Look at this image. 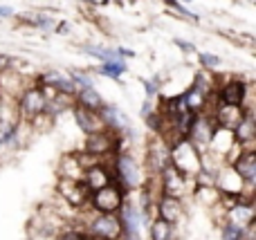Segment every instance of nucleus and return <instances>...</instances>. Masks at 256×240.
Masks as SVG:
<instances>
[{
  "label": "nucleus",
  "mask_w": 256,
  "mask_h": 240,
  "mask_svg": "<svg viewBox=\"0 0 256 240\" xmlns=\"http://www.w3.org/2000/svg\"><path fill=\"white\" fill-rule=\"evenodd\" d=\"M200 63L207 67H218L220 65V58L214 56V54H200Z\"/></svg>",
  "instance_id": "nucleus-25"
},
{
  "label": "nucleus",
  "mask_w": 256,
  "mask_h": 240,
  "mask_svg": "<svg viewBox=\"0 0 256 240\" xmlns=\"http://www.w3.org/2000/svg\"><path fill=\"white\" fill-rule=\"evenodd\" d=\"M112 148H115V135H112L110 128L99 130V133H90L88 139H86V153H90L94 157L106 155Z\"/></svg>",
  "instance_id": "nucleus-8"
},
{
  "label": "nucleus",
  "mask_w": 256,
  "mask_h": 240,
  "mask_svg": "<svg viewBox=\"0 0 256 240\" xmlns=\"http://www.w3.org/2000/svg\"><path fill=\"white\" fill-rule=\"evenodd\" d=\"M12 9H9V7H0V16H2V18H7V16H12Z\"/></svg>",
  "instance_id": "nucleus-28"
},
{
  "label": "nucleus",
  "mask_w": 256,
  "mask_h": 240,
  "mask_svg": "<svg viewBox=\"0 0 256 240\" xmlns=\"http://www.w3.org/2000/svg\"><path fill=\"white\" fill-rule=\"evenodd\" d=\"M216 182H218V187L227 193V196H240V191H243V187H245L243 178H240V175L234 171V166L222 169L220 173H218Z\"/></svg>",
  "instance_id": "nucleus-10"
},
{
  "label": "nucleus",
  "mask_w": 256,
  "mask_h": 240,
  "mask_svg": "<svg viewBox=\"0 0 256 240\" xmlns=\"http://www.w3.org/2000/svg\"><path fill=\"white\" fill-rule=\"evenodd\" d=\"M90 234L99 240H117L122 236V223L115 214H102L90 223Z\"/></svg>",
  "instance_id": "nucleus-6"
},
{
  "label": "nucleus",
  "mask_w": 256,
  "mask_h": 240,
  "mask_svg": "<svg viewBox=\"0 0 256 240\" xmlns=\"http://www.w3.org/2000/svg\"><path fill=\"white\" fill-rule=\"evenodd\" d=\"M158 85H160V81H158V79H153V81H146V94H148V97H153V94H155V90H158Z\"/></svg>",
  "instance_id": "nucleus-27"
},
{
  "label": "nucleus",
  "mask_w": 256,
  "mask_h": 240,
  "mask_svg": "<svg viewBox=\"0 0 256 240\" xmlns=\"http://www.w3.org/2000/svg\"><path fill=\"white\" fill-rule=\"evenodd\" d=\"M22 90H25V79H22L20 74L9 72V70L0 72V94H2V97L16 99V97H20Z\"/></svg>",
  "instance_id": "nucleus-9"
},
{
  "label": "nucleus",
  "mask_w": 256,
  "mask_h": 240,
  "mask_svg": "<svg viewBox=\"0 0 256 240\" xmlns=\"http://www.w3.org/2000/svg\"><path fill=\"white\" fill-rule=\"evenodd\" d=\"M124 207V205H122ZM122 234L126 236V240H140V214L132 205L124 207V216H122Z\"/></svg>",
  "instance_id": "nucleus-14"
},
{
  "label": "nucleus",
  "mask_w": 256,
  "mask_h": 240,
  "mask_svg": "<svg viewBox=\"0 0 256 240\" xmlns=\"http://www.w3.org/2000/svg\"><path fill=\"white\" fill-rule=\"evenodd\" d=\"M45 92L40 88H25L18 97V115H22L25 119H38L40 115H45Z\"/></svg>",
  "instance_id": "nucleus-2"
},
{
  "label": "nucleus",
  "mask_w": 256,
  "mask_h": 240,
  "mask_svg": "<svg viewBox=\"0 0 256 240\" xmlns=\"http://www.w3.org/2000/svg\"><path fill=\"white\" fill-rule=\"evenodd\" d=\"M72 112H74V119H76V126L84 130L86 135L90 133H99V130H106V121H104L102 112L99 110H92L88 106H81V103H74L72 106Z\"/></svg>",
  "instance_id": "nucleus-5"
},
{
  "label": "nucleus",
  "mask_w": 256,
  "mask_h": 240,
  "mask_svg": "<svg viewBox=\"0 0 256 240\" xmlns=\"http://www.w3.org/2000/svg\"><path fill=\"white\" fill-rule=\"evenodd\" d=\"M117 173H120V180L124 182V187H137L140 184V169H137L135 160L128 155H122L117 160Z\"/></svg>",
  "instance_id": "nucleus-12"
},
{
  "label": "nucleus",
  "mask_w": 256,
  "mask_h": 240,
  "mask_svg": "<svg viewBox=\"0 0 256 240\" xmlns=\"http://www.w3.org/2000/svg\"><path fill=\"white\" fill-rule=\"evenodd\" d=\"M74 97H76V101H79L81 106H88V108H92V110H102V108H104L102 94H99L92 85H90V88H81Z\"/></svg>",
  "instance_id": "nucleus-21"
},
{
  "label": "nucleus",
  "mask_w": 256,
  "mask_h": 240,
  "mask_svg": "<svg viewBox=\"0 0 256 240\" xmlns=\"http://www.w3.org/2000/svg\"><path fill=\"white\" fill-rule=\"evenodd\" d=\"M232 166H234V171L243 178L245 184H254V180H256V155H254V151H248V153H243V155H238Z\"/></svg>",
  "instance_id": "nucleus-11"
},
{
  "label": "nucleus",
  "mask_w": 256,
  "mask_h": 240,
  "mask_svg": "<svg viewBox=\"0 0 256 240\" xmlns=\"http://www.w3.org/2000/svg\"><path fill=\"white\" fill-rule=\"evenodd\" d=\"M168 164L173 169H178L182 175L198 173L202 169V160H200V151L189 142V139H180L176 142V146L168 151Z\"/></svg>",
  "instance_id": "nucleus-1"
},
{
  "label": "nucleus",
  "mask_w": 256,
  "mask_h": 240,
  "mask_svg": "<svg viewBox=\"0 0 256 240\" xmlns=\"http://www.w3.org/2000/svg\"><path fill=\"white\" fill-rule=\"evenodd\" d=\"M252 218H254L252 202H236V205L230 209V223L236 225V227H240V229H243L245 225H252Z\"/></svg>",
  "instance_id": "nucleus-18"
},
{
  "label": "nucleus",
  "mask_w": 256,
  "mask_h": 240,
  "mask_svg": "<svg viewBox=\"0 0 256 240\" xmlns=\"http://www.w3.org/2000/svg\"><path fill=\"white\" fill-rule=\"evenodd\" d=\"M178 45H180L182 49H186V52H191V45L189 43H182V40H178Z\"/></svg>",
  "instance_id": "nucleus-29"
},
{
  "label": "nucleus",
  "mask_w": 256,
  "mask_h": 240,
  "mask_svg": "<svg viewBox=\"0 0 256 240\" xmlns=\"http://www.w3.org/2000/svg\"><path fill=\"white\" fill-rule=\"evenodd\" d=\"M240 232H243V229L230 223V225L225 227V240H240Z\"/></svg>",
  "instance_id": "nucleus-24"
},
{
  "label": "nucleus",
  "mask_w": 256,
  "mask_h": 240,
  "mask_svg": "<svg viewBox=\"0 0 256 240\" xmlns=\"http://www.w3.org/2000/svg\"><path fill=\"white\" fill-rule=\"evenodd\" d=\"M234 137H236V142L238 144H250L252 139L256 137V124H254V115L250 110H245V117L240 119V124L236 126L234 130Z\"/></svg>",
  "instance_id": "nucleus-19"
},
{
  "label": "nucleus",
  "mask_w": 256,
  "mask_h": 240,
  "mask_svg": "<svg viewBox=\"0 0 256 240\" xmlns=\"http://www.w3.org/2000/svg\"><path fill=\"white\" fill-rule=\"evenodd\" d=\"M58 240H88L84 236V234H79V232H68V234H63Z\"/></svg>",
  "instance_id": "nucleus-26"
},
{
  "label": "nucleus",
  "mask_w": 256,
  "mask_h": 240,
  "mask_svg": "<svg viewBox=\"0 0 256 240\" xmlns=\"http://www.w3.org/2000/svg\"><path fill=\"white\" fill-rule=\"evenodd\" d=\"M150 238L153 240H171V225L166 220L158 218L150 225Z\"/></svg>",
  "instance_id": "nucleus-22"
},
{
  "label": "nucleus",
  "mask_w": 256,
  "mask_h": 240,
  "mask_svg": "<svg viewBox=\"0 0 256 240\" xmlns=\"http://www.w3.org/2000/svg\"><path fill=\"white\" fill-rule=\"evenodd\" d=\"M90 205L99 211V214H115L117 209H122L124 205V198H122V189L115 184H106V187L92 191L90 196Z\"/></svg>",
  "instance_id": "nucleus-3"
},
{
  "label": "nucleus",
  "mask_w": 256,
  "mask_h": 240,
  "mask_svg": "<svg viewBox=\"0 0 256 240\" xmlns=\"http://www.w3.org/2000/svg\"><path fill=\"white\" fill-rule=\"evenodd\" d=\"M245 97H248L245 83H240V81H230V83L222 85L220 92H218L220 103H232V106H243Z\"/></svg>",
  "instance_id": "nucleus-15"
},
{
  "label": "nucleus",
  "mask_w": 256,
  "mask_h": 240,
  "mask_svg": "<svg viewBox=\"0 0 256 240\" xmlns=\"http://www.w3.org/2000/svg\"><path fill=\"white\" fill-rule=\"evenodd\" d=\"M184 178L186 175H182L180 171L173 169L171 164L164 166V191H166V196L180 198L182 193H184Z\"/></svg>",
  "instance_id": "nucleus-16"
},
{
  "label": "nucleus",
  "mask_w": 256,
  "mask_h": 240,
  "mask_svg": "<svg viewBox=\"0 0 256 240\" xmlns=\"http://www.w3.org/2000/svg\"><path fill=\"white\" fill-rule=\"evenodd\" d=\"M45 85H52L54 90H58V92H66V94H72L74 97L76 94V85L74 81L70 79V76H63V74H48L43 79Z\"/></svg>",
  "instance_id": "nucleus-20"
},
{
  "label": "nucleus",
  "mask_w": 256,
  "mask_h": 240,
  "mask_svg": "<svg viewBox=\"0 0 256 240\" xmlns=\"http://www.w3.org/2000/svg\"><path fill=\"white\" fill-rule=\"evenodd\" d=\"M84 182L88 184L90 191H97V189L106 187V184H110V173H108V169H104L102 164H92L90 169H86L84 173Z\"/></svg>",
  "instance_id": "nucleus-17"
},
{
  "label": "nucleus",
  "mask_w": 256,
  "mask_h": 240,
  "mask_svg": "<svg viewBox=\"0 0 256 240\" xmlns=\"http://www.w3.org/2000/svg\"><path fill=\"white\" fill-rule=\"evenodd\" d=\"M182 214H184V207H182L180 198H176V196H164L162 200H160V218L166 220L168 225L178 223V220L182 218Z\"/></svg>",
  "instance_id": "nucleus-13"
},
{
  "label": "nucleus",
  "mask_w": 256,
  "mask_h": 240,
  "mask_svg": "<svg viewBox=\"0 0 256 240\" xmlns=\"http://www.w3.org/2000/svg\"><path fill=\"white\" fill-rule=\"evenodd\" d=\"M58 193L72 207H84L86 202H90V196H92V191L88 189V184L84 180H72V178L58 180Z\"/></svg>",
  "instance_id": "nucleus-4"
},
{
  "label": "nucleus",
  "mask_w": 256,
  "mask_h": 240,
  "mask_svg": "<svg viewBox=\"0 0 256 240\" xmlns=\"http://www.w3.org/2000/svg\"><path fill=\"white\" fill-rule=\"evenodd\" d=\"M99 72H102L104 76H112V79H120V76L126 72V65H124L122 61H106V63L102 65V70H99Z\"/></svg>",
  "instance_id": "nucleus-23"
},
{
  "label": "nucleus",
  "mask_w": 256,
  "mask_h": 240,
  "mask_svg": "<svg viewBox=\"0 0 256 240\" xmlns=\"http://www.w3.org/2000/svg\"><path fill=\"white\" fill-rule=\"evenodd\" d=\"M245 117L243 106H232V103H220V106L214 110V121H216L218 128H227L234 130L240 124V119Z\"/></svg>",
  "instance_id": "nucleus-7"
}]
</instances>
